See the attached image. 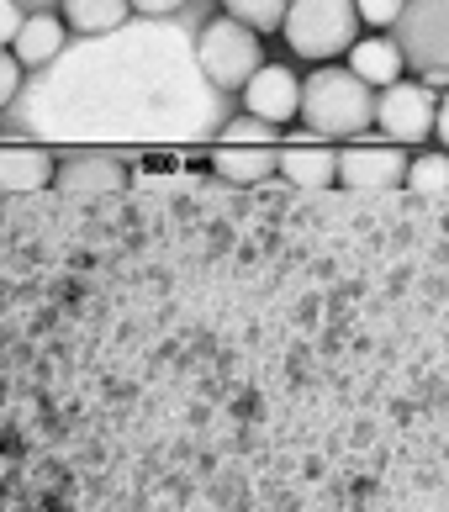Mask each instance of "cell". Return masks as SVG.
Instances as JSON below:
<instances>
[{
    "label": "cell",
    "mask_w": 449,
    "mask_h": 512,
    "mask_svg": "<svg viewBox=\"0 0 449 512\" xmlns=\"http://www.w3.org/2000/svg\"><path fill=\"white\" fill-rule=\"evenodd\" d=\"M317 138H349V132H365L376 117V90L365 80H354L344 64H317L302 80V106H296Z\"/></svg>",
    "instance_id": "6da1fadb"
},
{
    "label": "cell",
    "mask_w": 449,
    "mask_h": 512,
    "mask_svg": "<svg viewBox=\"0 0 449 512\" xmlns=\"http://www.w3.org/2000/svg\"><path fill=\"white\" fill-rule=\"evenodd\" d=\"M280 32H286V48L296 59L333 64L360 37V16H354V0H291L280 16Z\"/></svg>",
    "instance_id": "7a4b0ae2"
},
{
    "label": "cell",
    "mask_w": 449,
    "mask_h": 512,
    "mask_svg": "<svg viewBox=\"0 0 449 512\" xmlns=\"http://www.w3.org/2000/svg\"><path fill=\"white\" fill-rule=\"evenodd\" d=\"M397 53L407 69L428 74L434 85H444V64H449V0H402L397 11Z\"/></svg>",
    "instance_id": "3957f363"
},
{
    "label": "cell",
    "mask_w": 449,
    "mask_h": 512,
    "mask_svg": "<svg viewBox=\"0 0 449 512\" xmlns=\"http://www.w3.org/2000/svg\"><path fill=\"white\" fill-rule=\"evenodd\" d=\"M196 64L217 90H243V80L265 64L259 59V32H249L233 16H212L196 37Z\"/></svg>",
    "instance_id": "277c9868"
},
{
    "label": "cell",
    "mask_w": 449,
    "mask_h": 512,
    "mask_svg": "<svg viewBox=\"0 0 449 512\" xmlns=\"http://www.w3.org/2000/svg\"><path fill=\"white\" fill-rule=\"evenodd\" d=\"M275 148H280V132L259 117H233L217 138V175H228L233 185H254V180H270L275 175Z\"/></svg>",
    "instance_id": "5b68a950"
},
{
    "label": "cell",
    "mask_w": 449,
    "mask_h": 512,
    "mask_svg": "<svg viewBox=\"0 0 449 512\" xmlns=\"http://www.w3.org/2000/svg\"><path fill=\"white\" fill-rule=\"evenodd\" d=\"M434 90L418 85V80H397V85H386L381 96H376V122L386 132V143H423L428 138V127H434Z\"/></svg>",
    "instance_id": "8992f818"
},
{
    "label": "cell",
    "mask_w": 449,
    "mask_h": 512,
    "mask_svg": "<svg viewBox=\"0 0 449 512\" xmlns=\"http://www.w3.org/2000/svg\"><path fill=\"white\" fill-rule=\"evenodd\" d=\"M402 175V143H344V154L333 159V180H344L349 191H386V185H402Z\"/></svg>",
    "instance_id": "52a82bcc"
},
{
    "label": "cell",
    "mask_w": 449,
    "mask_h": 512,
    "mask_svg": "<svg viewBox=\"0 0 449 512\" xmlns=\"http://www.w3.org/2000/svg\"><path fill=\"white\" fill-rule=\"evenodd\" d=\"M243 106H249V117L270 122V127L296 122V106H302V80H296V69L291 64H259L249 80H243Z\"/></svg>",
    "instance_id": "ba28073f"
},
{
    "label": "cell",
    "mask_w": 449,
    "mask_h": 512,
    "mask_svg": "<svg viewBox=\"0 0 449 512\" xmlns=\"http://www.w3.org/2000/svg\"><path fill=\"white\" fill-rule=\"evenodd\" d=\"M333 159H339V148L328 138H291L275 148V175H286L291 185H307V191H323V185H339Z\"/></svg>",
    "instance_id": "9c48e42d"
},
{
    "label": "cell",
    "mask_w": 449,
    "mask_h": 512,
    "mask_svg": "<svg viewBox=\"0 0 449 512\" xmlns=\"http://www.w3.org/2000/svg\"><path fill=\"white\" fill-rule=\"evenodd\" d=\"M53 169L59 159L37 143H0V191L6 196H32L53 185Z\"/></svg>",
    "instance_id": "30bf717a"
},
{
    "label": "cell",
    "mask_w": 449,
    "mask_h": 512,
    "mask_svg": "<svg viewBox=\"0 0 449 512\" xmlns=\"http://www.w3.org/2000/svg\"><path fill=\"white\" fill-rule=\"evenodd\" d=\"M344 59H349L344 69L354 74V80H365L370 90H386V85H397V80H402V69H407L391 37H354Z\"/></svg>",
    "instance_id": "8fae6325"
},
{
    "label": "cell",
    "mask_w": 449,
    "mask_h": 512,
    "mask_svg": "<svg viewBox=\"0 0 449 512\" xmlns=\"http://www.w3.org/2000/svg\"><path fill=\"white\" fill-rule=\"evenodd\" d=\"M64 22L59 16H48V11H37V16H22V27H16L11 37V59L22 64V69H43L59 59V48H64Z\"/></svg>",
    "instance_id": "7c38bea8"
},
{
    "label": "cell",
    "mask_w": 449,
    "mask_h": 512,
    "mask_svg": "<svg viewBox=\"0 0 449 512\" xmlns=\"http://www.w3.org/2000/svg\"><path fill=\"white\" fill-rule=\"evenodd\" d=\"M53 185H59V191H69V196H101V191H122L127 175H122L117 159L90 154V159H74V164L53 169Z\"/></svg>",
    "instance_id": "4fadbf2b"
},
{
    "label": "cell",
    "mask_w": 449,
    "mask_h": 512,
    "mask_svg": "<svg viewBox=\"0 0 449 512\" xmlns=\"http://www.w3.org/2000/svg\"><path fill=\"white\" fill-rule=\"evenodd\" d=\"M64 6V16L59 22L64 27H74V32H85V37H101V32H117L127 16V0H59Z\"/></svg>",
    "instance_id": "5bb4252c"
},
{
    "label": "cell",
    "mask_w": 449,
    "mask_h": 512,
    "mask_svg": "<svg viewBox=\"0 0 449 512\" xmlns=\"http://www.w3.org/2000/svg\"><path fill=\"white\" fill-rule=\"evenodd\" d=\"M402 180L413 185L418 196L444 201V191H449V159H444V148H434V154H423V159H407V175Z\"/></svg>",
    "instance_id": "9a60e30c"
},
{
    "label": "cell",
    "mask_w": 449,
    "mask_h": 512,
    "mask_svg": "<svg viewBox=\"0 0 449 512\" xmlns=\"http://www.w3.org/2000/svg\"><path fill=\"white\" fill-rule=\"evenodd\" d=\"M291 0H222V16H233V22H243L249 32H280V16H286Z\"/></svg>",
    "instance_id": "2e32d148"
},
{
    "label": "cell",
    "mask_w": 449,
    "mask_h": 512,
    "mask_svg": "<svg viewBox=\"0 0 449 512\" xmlns=\"http://www.w3.org/2000/svg\"><path fill=\"white\" fill-rule=\"evenodd\" d=\"M402 11V0H354V16H360V27H391Z\"/></svg>",
    "instance_id": "e0dca14e"
},
{
    "label": "cell",
    "mask_w": 449,
    "mask_h": 512,
    "mask_svg": "<svg viewBox=\"0 0 449 512\" xmlns=\"http://www.w3.org/2000/svg\"><path fill=\"white\" fill-rule=\"evenodd\" d=\"M16 90H22V64L11 59V48H0V111L16 101Z\"/></svg>",
    "instance_id": "ac0fdd59"
},
{
    "label": "cell",
    "mask_w": 449,
    "mask_h": 512,
    "mask_svg": "<svg viewBox=\"0 0 449 512\" xmlns=\"http://www.w3.org/2000/svg\"><path fill=\"white\" fill-rule=\"evenodd\" d=\"M22 6L16 0H0V48H11V37H16V27H22Z\"/></svg>",
    "instance_id": "d6986e66"
},
{
    "label": "cell",
    "mask_w": 449,
    "mask_h": 512,
    "mask_svg": "<svg viewBox=\"0 0 449 512\" xmlns=\"http://www.w3.org/2000/svg\"><path fill=\"white\" fill-rule=\"evenodd\" d=\"M185 6V0H127V11H138V16H175Z\"/></svg>",
    "instance_id": "ffe728a7"
}]
</instances>
